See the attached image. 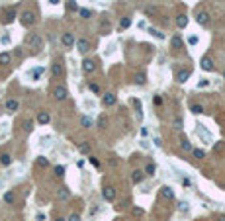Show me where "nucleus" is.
<instances>
[{"label": "nucleus", "mask_w": 225, "mask_h": 221, "mask_svg": "<svg viewBox=\"0 0 225 221\" xmlns=\"http://www.w3.org/2000/svg\"><path fill=\"white\" fill-rule=\"evenodd\" d=\"M28 45H30L34 51L43 49V37H41L39 34H30V35H28Z\"/></svg>", "instance_id": "obj_1"}, {"label": "nucleus", "mask_w": 225, "mask_h": 221, "mask_svg": "<svg viewBox=\"0 0 225 221\" xmlns=\"http://www.w3.org/2000/svg\"><path fill=\"white\" fill-rule=\"evenodd\" d=\"M22 24L24 26H34L35 24V12H31V10H24V12H22Z\"/></svg>", "instance_id": "obj_2"}, {"label": "nucleus", "mask_w": 225, "mask_h": 221, "mask_svg": "<svg viewBox=\"0 0 225 221\" xmlns=\"http://www.w3.org/2000/svg\"><path fill=\"white\" fill-rule=\"evenodd\" d=\"M53 96H55L59 102H63V100H67L69 92H67V88L63 84H59V86H55V90H53Z\"/></svg>", "instance_id": "obj_3"}, {"label": "nucleus", "mask_w": 225, "mask_h": 221, "mask_svg": "<svg viewBox=\"0 0 225 221\" xmlns=\"http://www.w3.org/2000/svg\"><path fill=\"white\" fill-rule=\"evenodd\" d=\"M82 71L86 73V74L94 73L96 71V63L92 61V59H84V61H82Z\"/></svg>", "instance_id": "obj_4"}, {"label": "nucleus", "mask_w": 225, "mask_h": 221, "mask_svg": "<svg viewBox=\"0 0 225 221\" xmlns=\"http://www.w3.org/2000/svg\"><path fill=\"white\" fill-rule=\"evenodd\" d=\"M61 43H63L65 47H73V45H74V35L69 34V31H67V34H63V35H61Z\"/></svg>", "instance_id": "obj_5"}, {"label": "nucleus", "mask_w": 225, "mask_h": 221, "mask_svg": "<svg viewBox=\"0 0 225 221\" xmlns=\"http://www.w3.org/2000/svg\"><path fill=\"white\" fill-rule=\"evenodd\" d=\"M102 196H104V200H108V202H112L116 198V190L112 186H106L104 190H102Z\"/></svg>", "instance_id": "obj_6"}, {"label": "nucleus", "mask_w": 225, "mask_h": 221, "mask_svg": "<svg viewBox=\"0 0 225 221\" xmlns=\"http://www.w3.org/2000/svg\"><path fill=\"white\" fill-rule=\"evenodd\" d=\"M77 49H78V53H88V49H90L88 39H78L77 41Z\"/></svg>", "instance_id": "obj_7"}, {"label": "nucleus", "mask_w": 225, "mask_h": 221, "mask_svg": "<svg viewBox=\"0 0 225 221\" xmlns=\"http://www.w3.org/2000/svg\"><path fill=\"white\" fill-rule=\"evenodd\" d=\"M200 67L203 69V71H207V73L215 69V67H213V61H211L210 57H203V59H202V63H200Z\"/></svg>", "instance_id": "obj_8"}, {"label": "nucleus", "mask_w": 225, "mask_h": 221, "mask_svg": "<svg viewBox=\"0 0 225 221\" xmlns=\"http://www.w3.org/2000/svg\"><path fill=\"white\" fill-rule=\"evenodd\" d=\"M188 78H190V69H186V71H178V73H176V80H178V82H186Z\"/></svg>", "instance_id": "obj_9"}, {"label": "nucleus", "mask_w": 225, "mask_h": 221, "mask_svg": "<svg viewBox=\"0 0 225 221\" xmlns=\"http://www.w3.org/2000/svg\"><path fill=\"white\" fill-rule=\"evenodd\" d=\"M102 104H104L106 108H108V106H114V104H116V96L112 94V92H108L104 98H102Z\"/></svg>", "instance_id": "obj_10"}, {"label": "nucleus", "mask_w": 225, "mask_h": 221, "mask_svg": "<svg viewBox=\"0 0 225 221\" xmlns=\"http://www.w3.org/2000/svg\"><path fill=\"white\" fill-rule=\"evenodd\" d=\"M18 100H14V98H10V100H6V112H10V114H12V112H16L18 110Z\"/></svg>", "instance_id": "obj_11"}, {"label": "nucleus", "mask_w": 225, "mask_h": 221, "mask_svg": "<svg viewBox=\"0 0 225 221\" xmlns=\"http://www.w3.org/2000/svg\"><path fill=\"white\" fill-rule=\"evenodd\" d=\"M196 20H198V24H202V26H206L207 22H210V14L207 12H198L196 16Z\"/></svg>", "instance_id": "obj_12"}, {"label": "nucleus", "mask_w": 225, "mask_h": 221, "mask_svg": "<svg viewBox=\"0 0 225 221\" xmlns=\"http://www.w3.org/2000/svg\"><path fill=\"white\" fill-rule=\"evenodd\" d=\"M49 114H47V112H39V114H37V123H41V125H45V123H49Z\"/></svg>", "instance_id": "obj_13"}, {"label": "nucleus", "mask_w": 225, "mask_h": 221, "mask_svg": "<svg viewBox=\"0 0 225 221\" xmlns=\"http://www.w3.org/2000/svg\"><path fill=\"white\" fill-rule=\"evenodd\" d=\"M160 194H163V198H167V200H172V198H174V192H172V188H168V186L160 188Z\"/></svg>", "instance_id": "obj_14"}, {"label": "nucleus", "mask_w": 225, "mask_h": 221, "mask_svg": "<svg viewBox=\"0 0 225 221\" xmlns=\"http://www.w3.org/2000/svg\"><path fill=\"white\" fill-rule=\"evenodd\" d=\"M143 172L141 170H133V174H131V180H133V184H139V182H143Z\"/></svg>", "instance_id": "obj_15"}, {"label": "nucleus", "mask_w": 225, "mask_h": 221, "mask_svg": "<svg viewBox=\"0 0 225 221\" xmlns=\"http://www.w3.org/2000/svg\"><path fill=\"white\" fill-rule=\"evenodd\" d=\"M10 61H12V55L10 53H0V65H10Z\"/></svg>", "instance_id": "obj_16"}, {"label": "nucleus", "mask_w": 225, "mask_h": 221, "mask_svg": "<svg viewBox=\"0 0 225 221\" xmlns=\"http://www.w3.org/2000/svg\"><path fill=\"white\" fill-rule=\"evenodd\" d=\"M16 18V14H14V10H8V12H4V18H2V22L4 24H10Z\"/></svg>", "instance_id": "obj_17"}, {"label": "nucleus", "mask_w": 225, "mask_h": 221, "mask_svg": "<svg viewBox=\"0 0 225 221\" xmlns=\"http://www.w3.org/2000/svg\"><path fill=\"white\" fill-rule=\"evenodd\" d=\"M176 26H178L180 30L186 28V26H188V18H186V16H178V18H176Z\"/></svg>", "instance_id": "obj_18"}, {"label": "nucleus", "mask_w": 225, "mask_h": 221, "mask_svg": "<svg viewBox=\"0 0 225 221\" xmlns=\"http://www.w3.org/2000/svg\"><path fill=\"white\" fill-rule=\"evenodd\" d=\"M170 45H172L174 49H180V47H182V39H180L178 35H174L172 39H170Z\"/></svg>", "instance_id": "obj_19"}, {"label": "nucleus", "mask_w": 225, "mask_h": 221, "mask_svg": "<svg viewBox=\"0 0 225 221\" xmlns=\"http://www.w3.org/2000/svg\"><path fill=\"white\" fill-rule=\"evenodd\" d=\"M69 198H71V194H69V190H67V188H63V190L59 192V200H61V202H67Z\"/></svg>", "instance_id": "obj_20"}, {"label": "nucleus", "mask_w": 225, "mask_h": 221, "mask_svg": "<svg viewBox=\"0 0 225 221\" xmlns=\"http://www.w3.org/2000/svg\"><path fill=\"white\" fill-rule=\"evenodd\" d=\"M0 163H2L4 166H10V164H12V157H10V155H6V153H4L2 157H0Z\"/></svg>", "instance_id": "obj_21"}, {"label": "nucleus", "mask_w": 225, "mask_h": 221, "mask_svg": "<svg viewBox=\"0 0 225 221\" xmlns=\"http://www.w3.org/2000/svg\"><path fill=\"white\" fill-rule=\"evenodd\" d=\"M180 147L184 149V151H194V149H192V143L188 141V139H182V141H180Z\"/></svg>", "instance_id": "obj_22"}, {"label": "nucleus", "mask_w": 225, "mask_h": 221, "mask_svg": "<svg viewBox=\"0 0 225 221\" xmlns=\"http://www.w3.org/2000/svg\"><path fill=\"white\" fill-rule=\"evenodd\" d=\"M14 200H16V196H14L12 192H6V194H4V202H6V203H14Z\"/></svg>", "instance_id": "obj_23"}, {"label": "nucleus", "mask_w": 225, "mask_h": 221, "mask_svg": "<svg viewBox=\"0 0 225 221\" xmlns=\"http://www.w3.org/2000/svg\"><path fill=\"white\" fill-rule=\"evenodd\" d=\"M129 26H131V20H129V18H125V20L120 22V30H127Z\"/></svg>", "instance_id": "obj_24"}, {"label": "nucleus", "mask_w": 225, "mask_h": 221, "mask_svg": "<svg viewBox=\"0 0 225 221\" xmlns=\"http://www.w3.org/2000/svg\"><path fill=\"white\" fill-rule=\"evenodd\" d=\"M78 151H80V153H90V145L88 143H80L78 145Z\"/></svg>", "instance_id": "obj_25"}, {"label": "nucleus", "mask_w": 225, "mask_h": 221, "mask_svg": "<svg viewBox=\"0 0 225 221\" xmlns=\"http://www.w3.org/2000/svg\"><path fill=\"white\" fill-rule=\"evenodd\" d=\"M145 174H147V176H153V174H155V164H147V166H145Z\"/></svg>", "instance_id": "obj_26"}, {"label": "nucleus", "mask_w": 225, "mask_h": 221, "mask_svg": "<svg viewBox=\"0 0 225 221\" xmlns=\"http://www.w3.org/2000/svg\"><path fill=\"white\" fill-rule=\"evenodd\" d=\"M192 153H194V157H196V159H203V157H206V153H203L202 149H194Z\"/></svg>", "instance_id": "obj_27"}, {"label": "nucleus", "mask_w": 225, "mask_h": 221, "mask_svg": "<svg viewBox=\"0 0 225 221\" xmlns=\"http://www.w3.org/2000/svg\"><path fill=\"white\" fill-rule=\"evenodd\" d=\"M80 123H82V127H92V120H90V117H82Z\"/></svg>", "instance_id": "obj_28"}, {"label": "nucleus", "mask_w": 225, "mask_h": 221, "mask_svg": "<svg viewBox=\"0 0 225 221\" xmlns=\"http://www.w3.org/2000/svg\"><path fill=\"white\" fill-rule=\"evenodd\" d=\"M53 74H55V77L57 74H63V67L59 63H55V67H53Z\"/></svg>", "instance_id": "obj_29"}, {"label": "nucleus", "mask_w": 225, "mask_h": 221, "mask_svg": "<svg viewBox=\"0 0 225 221\" xmlns=\"http://www.w3.org/2000/svg\"><path fill=\"white\" fill-rule=\"evenodd\" d=\"M135 82H137V84H145V74H143V73H139L137 77H135Z\"/></svg>", "instance_id": "obj_30"}, {"label": "nucleus", "mask_w": 225, "mask_h": 221, "mask_svg": "<svg viewBox=\"0 0 225 221\" xmlns=\"http://www.w3.org/2000/svg\"><path fill=\"white\" fill-rule=\"evenodd\" d=\"M88 88L92 90L94 94H98V92H100V88H98V84H96V82H90V84H88Z\"/></svg>", "instance_id": "obj_31"}, {"label": "nucleus", "mask_w": 225, "mask_h": 221, "mask_svg": "<svg viewBox=\"0 0 225 221\" xmlns=\"http://www.w3.org/2000/svg\"><path fill=\"white\" fill-rule=\"evenodd\" d=\"M55 174L63 176V174H65V166H55Z\"/></svg>", "instance_id": "obj_32"}, {"label": "nucleus", "mask_w": 225, "mask_h": 221, "mask_svg": "<svg viewBox=\"0 0 225 221\" xmlns=\"http://www.w3.org/2000/svg\"><path fill=\"white\" fill-rule=\"evenodd\" d=\"M192 112H194V114H202L203 108H202V106H198V104H194V106H192Z\"/></svg>", "instance_id": "obj_33"}, {"label": "nucleus", "mask_w": 225, "mask_h": 221, "mask_svg": "<svg viewBox=\"0 0 225 221\" xmlns=\"http://www.w3.org/2000/svg\"><path fill=\"white\" fill-rule=\"evenodd\" d=\"M41 73H43V67H37L35 71H34V80H37V77H39Z\"/></svg>", "instance_id": "obj_34"}, {"label": "nucleus", "mask_w": 225, "mask_h": 221, "mask_svg": "<svg viewBox=\"0 0 225 221\" xmlns=\"http://www.w3.org/2000/svg\"><path fill=\"white\" fill-rule=\"evenodd\" d=\"M151 34H153L155 37H159V39H164V34H160L159 30H151Z\"/></svg>", "instance_id": "obj_35"}, {"label": "nucleus", "mask_w": 225, "mask_h": 221, "mask_svg": "<svg viewBox=\"0 0 225 221\" xmlns=\"http://www.w3.org/2000/svg\"><path fill=\"white\" fill-rule=\"evenodd\" d=\"M206 86H210V80H200V82H198V88H206Z\"/></svg>", "instance_id": "obj_36"}, {"label": "nucleus", "mask_w": 225, "mask_h": 221, "mask_svg": "<svg viewBox=\"0 0 225 221\" xmlns=\"http://www.w3.org/2000/svg\"><path fill=\"white\" fill-rule=\"evenodd\" d=\"M69 221H80V215L78 213H71L69 215Z\"/></svg>", "instance_id": "obj_37"}, {"label": "nucleus", "mask_w": 225, "mask_h": 221, "mask_svg": "<svg viewBox=\"0 0 225 221\" xmlns=\"http://www.w3.org/2000/svg\"><path fill=\"white\" fill-rule=\"evenodd\" d=\"M178 207H180V211H186V209H188V203H186V202H180Z\"/></svg>", "instance_id": "obj_38"}, {"label": "nucleus", "mask_w": 225, "mask_h": 221, "mask_svg": "<svg viewBox=\"0 0 225 221\" xmlns=\"http://www.w3.org/2000/svg\"><path fill=\"white\" fill-rule=\"evenodd\" d=\"M80 16H82V18H88V16H90V12H88L86 8H82V10H80Z\"/></svg>", "instance_id": "obj_39"}, {"label": "nucleus", "mask_w": 225, "mask_h": 221, "mask_svg": "<svg viewBox=\"0 0 225 221\" xmlns=\"http://www.w3.org/2000/svg\"><path fill=\"white\" fill-rule=\"evenodd\" d=\"M24 129L26 131H31V121H24Z\"/></svg>", "instance_id": "obj_40"}, {"label": "nucleus", "mask_w": 225, "mask_h": 221, "mask_svg": "<svg viewBox=\"0 0 225 221\" xmlns=\"http://www.w3.org/2000/svg\"><path fill=\"white\" fill-rule=\"evenodd\" d=\"M69 10H77V4H74V0H69Z\"/></svg>", "instance_id": "obj_41"}, {"label": "nucleus", "mask_w": 225, "mask_h": 221, "mask_svg": "<svg viewBox=\"0 0 225 221\" xmlns=\"http://www.w3.org/2000/svg\"><path fill=\"white\" fill-rule=\"evenodd\" d=\"M37 163H39V164H43V166H47V164H49V160H47V159H43V157H41L39 160H37Z\"/></svg>", "instance_id": "obj_42"}, {"label": "nucleus", "mask_w": 225, "mask_h": 221, "mask_svg": "<svg viewBox=\"0 0 225 221\" xmlns=\"http://www.w3.org/2000/svg\"><path fill=\"white\" fill-rule=\"evenodd\" d=\"M35 221H45V215L43 213H37L35 215Z\"/></svg>", "instance_id": "obj_43"}, {"label": "nucleus", "mask_w": 225, "mask_h": 221, "mask_svg": "<svg viewBox=\"0 0 225 221\" xmlns=\"http://www.w3.org/2000/svg\"><path fill=\"white\" fill-rule=\"evenodd\" d=\"M196 43H198V37H196V35L190 37V45H196Z\"/></svg>", "instance_id": "obj_44"}, {"label": "nucleus", "mask_w": 225, "mask_h": 221, "mask_svg": "<svg viewBox=\"0 0 225 221\" xmlns=\"http://www.w3.org/2000/svg\"><path fill=\"white\" fill-rule=\"evenodd\" d=\"M174 125H176V129H180V127H182V121L178 120V117H176V121H174Z\"/></svg>", "instance_id": "obj_45"}, {"label": "nucleus", "mask_w": 225, "mask_h": 221, "mask_svg": "<svg viewBox=\"0 0 225 221\" xmlns=\"http://www.w3.org/2000/svg\"><path fill=\"white\" fill-rule=\"evenodd\" d=\"M61 2V0H49V4H53V6H55V4H59Z\"/></svg>", "instance_id": "obj_46"}, {"label": "nucleus", "mask_w": 225, "mask_h": 221, "mask_svg": "<svg viewBox=\"0 0 225 221\" xmlns=\"http://www.w3.org/2000/svg\"><path fill=\"white\" fill-rule=\"evenodd\" d=\"M219 221H225V215H219Z\"/></svg>", "instance_id": "obj_47"}, {"label": "nucleus", "mask_w": 225, "mask_h": 221, "mask_svg": "<svg viewBox=\"0 0 225 221\" xmlns=\"http://www.w3.org/2000/svg\"><path fill=\"white\" fill-rule=\"evenodd\" d=\"M55 221H65V219H61V217H57V219H55Z\"/></svg>", "instance_id": "obj_48"}, {"label": "nucleus", "mask_w": 225, "mask_h": 221, "mask_svg": "<svg viewBox=\"0 0 225 221\" xmlns=\"http://www.w3.org/2000/svg\"><path fill=\"white\" fill-rule=\"evenodd\" d=\"M223 77H225V73H223Z\"/></svg>", "instance_id": "obj_49"}]
</instances>
